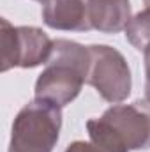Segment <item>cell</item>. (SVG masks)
<instances>
[{
  "label": "cell",
  "mask_w": 150,
  "mask_h": 152,
  "mask_svg": "<svg viewBox=\"0 0 150 152\" xmlns=\"http://www.w3.org/2000/svg\"><path fill=\"white\" fill-rule=\"evenodd\" d=\"M90 69V50L69 39L53 41V51L36 81V99L60 108L73 103L81 92Z\"/></svg>",
  "instance_id": "6da1fadb"
},
{
  "label": "cell",
  "mask_w": 150,
  "mask_h": 152,
  "mask_svg": "<svg viewBox=\"0 0 150 152\" xmlns=\"http://www.w3.org/2000/svg\"><path fill=\"white\" fill-rule=\"evenodd\" d=\"M92 143L104 152H131L150 149V103L115 104L103 117L87 122Z\"/></svg>",
  "instance_id": "7a4b0ae2"
},
{
  "label": "cell",
  "mask_w": 150,
  "mask_h": 152,
  "mask_svg": "<svg viewBox=\"0 0 150 152\" xmlns=\"http://www.w3.org/2000/svg\"><path fill=\"white\" fill-rule=\"evenodd\" d=\"M62 127L60 106L34 99L16 115L7 152H53Z\"/></svg>",
  "instance_id": "3957f363"
},
{
  "label": "cell",
  "mask_w": 150,
  "mask_h": 152,
  "mask_svg": "<svg viewBox=\"0 0 150 152\" xmlns=\"http://www.w3.org/2000/svg\"><path fill=\"white\" fill-rule=\"evenodd\" d=\"M0 69L2 73L12 67H37L46 64L53 41L37 27H14L5 18L0 21Z\"/></svg>",
  "instance_id": "277c9868"
},
{
  "label": "cell",
  "mask_w": 150,
  "mask_h": 152,
  "mask_svg": "<svg viewBox=\"0 0 150 152\" xmlns=\"http://www.w3.org/2000/svg\"><path fill=\"white\" fill-rule=\"evenodd\" d=\"M87 83L108 103H122L131 94V69L124 55L106 44H92Z\"/></svg>",
  "instance_id": "5b68a950"
},
{
  "label": "cell",
  "mask_w": 150,
  "mask_h": 152,
  "mask_svg": "<svg viewBox=\"0 0 150 152\" xmlns=\"http://www.w3.org/2000/svg\"><path fill=\"white\" fill-rule=\"evenodd\" d=\"M41 14L44 23L55 30H92L88 0H46Z\"/></svg>",
  "instance_id": "8992f818"
},
{
  "label": "cell",
  "mask_w": 150,
  "mask_h": 152,
  "mask_svg": "<svg viewBox=\"0 0 150 152\" xmlns=\"http://www.w3.org/2000/svg\"><path fill=\"white\" fill-rule=\"evenodd\" d=\"M90 25L103 34H117L125 30L131 21L129 0H88Z\"/></svg>",
  "instance_id": "52a82bcc"
},
{
  "label": "cell",
  "mask_w": 150,
  "mask_h": 152,
  "mask_svg": "<svg viewBox=\"0 0 150 152\" xmlns=\"http://www.w3.org/2000/svg\"><path fill=\"white\" fill-rule=\"evenodd\" d=\"M143 57H145V76H147L145 78V97L150 103V36L143 48Z\"/></svg>",
  "instance_id": "ba28073f"
},
{
  "label": "cell",
  "mask_w": 150,
  "mask_h": 152,
  "mask_svg": "<svg viewBox=\"0 0 150 152\" xmlns=\"http://www.w3.org/2000/svg\"><path fill=\"white\" fill-rule=\"evenodd\" d=\"M66 152H104L103 149H99L95 143H88V142H74V143H71Z\"/></svg>",
  "instance_id": "9c48e42d"
},
{
  "label": "cell",
  "mask_w": 150,
  "mask_h": 152,
  "mask_svg": "<svg viewBox=\"0 0 150 152\" xmlns=\"http://www.w3.org/2000/svg\"><path fill=\"white\" fill-rule=\"evenodd\" d=\"M143 2H145V5H147V7H150V0H143Z\"/></svg>",
  "instance_id": "30bf717a"
},
{
  "label": "cell",
  "mask_w": 150,
  "mask_h": 152,
  "mask_svg": "<svg viewBox=\"0 0 150 152\" xmlns=\"http://www.w3.org/2000/svg\"><path fill=\"white\" fill-rule=\"evenodd\" d=\"M37 2H41V4H44V2H46V0H37Z\"/></svg>",
  "instance_id": "8fae6325"
}]
</instances>
